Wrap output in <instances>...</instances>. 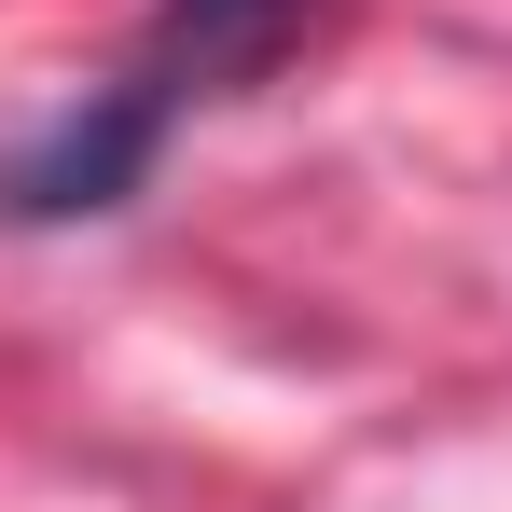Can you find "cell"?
<instances>
[{
  "label": "cell",
  "instance_id": "obj_1",
  "mask_svg": "<svg viewBox=\"0 0 512 512\" xmlns=\"http://www.w3.org/2000/svg\"><path fill=\"white\" fill-rule=\"evenodd\" d=\"M153 153H167V97H153V84H111V97H84L56 139H28V153L0 167V208H14V222H97V208L139 194Z\"/></svg>",
  "mask_w": 512,
  "mask_h": 512
},
{
  "label": "cell",
  "instance_id": "obj_2",
  "mask_svg": "<svg viewBox=\"0 0 512 512\" xmlns=\"http://www.w3.org/2000/svg\"><path fill=\"white\" fill-rule=\"evenodd\" d=\"M305 42V0H167L153 14V42H139V84L167 97H236V84H263L277 56Z\"/></svg>",
  "mask_w": 512,
  "mask_h": 512
}]
</instances>
